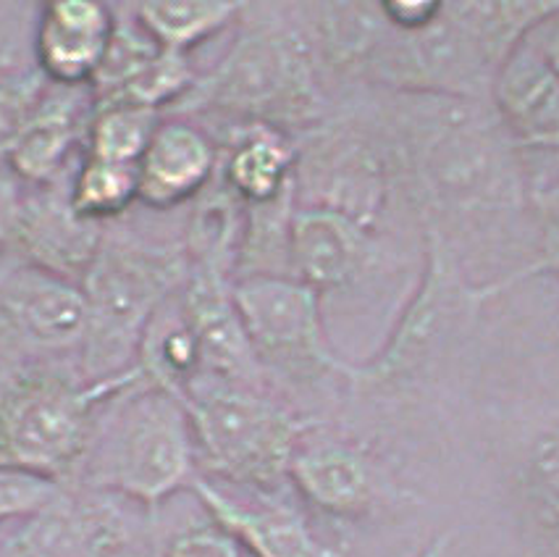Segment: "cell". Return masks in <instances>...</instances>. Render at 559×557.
<instances>
[{
	"mask_svg": "<svg viewBox=\"0 0 559 557\" xmlns=\"http://www.w3.org/2000/svg\"><path fill=\"white\" fill-rule=\"evenodd\" d=\"M63 491L67 487L61 478L40 474V471L0 465V523L14 521V518L27 521L43 513Z\"/></svg>",
	"mask_w": 559,
	"mask_h": 557,
	"instance_id": "obj_28",
	"label": "cell"
},
{
	"mask_svg": "<svg viewBox=\"0 0 559 557\" xmlns=\"http://www.w3.org/2000/svg\"><path fill=\"white\" fill-rule=\"evenodd\" d=\"M295 140V203L326 209L381 235L400 192L392 153L362 103L329 114Z\"/></svg>",
	"mask_w": 559,
	"mask_h": 557,
	"instance_id": "obj_9",
	"label": "cell"
},
{
	"mask_svg": "<svg viewBox=\"0 0 559 557\" xmlns=\"http://www.w3.org/2000/svg\"><path fill=\"white\" fill-rule=\"evenodd\" d=\"M218 177L242 205H260L295 190V140L271 127L234 129Z\"/></svg>",
	"mask_w": 559,
	"mask_h": 557,
	"instance_id": "obj_22",
	"label": "cell"
},
{
	"mask_svg": "<svg viewBox=\"0 0 559 557\" xmlns=\"http://www.w3.org/2000/svg\"><path fill=\"white\" fill-rule=\"evenodd\" d=\"M87 334V303L80 284L32 265L0 271V371L69 366Z\"/></svg>",
	"mask_w": 559,
	"mask_h": 557,
	"instance_id": "obj_11",
	"label": "cell"
},
{
	"mask_svg": "<svg viewBox=\"0 0 559 557\" xmlns=\"http://www.w3.org/2000/svg\"><path fill=\"white\" fill-rule=\"evenodd\" d=\"M515 491L531 526L559 547V420L525 447L515 471Z\"/></svg>",
	"mask_w": 559,
	"mask_h": 557,
	"instance_id": "obj_23",
	"label": "cell"
},
{
	"mask_svg": "<svg viewBox=\"0 0 559 557\" xmlns=\"http://www.w3.org/2000/svg\"><path fill=\"white\" fill-rule=\"evenodd\" d=\"M221 153L205 129L181 116L164 119L136 164L140 195L147 209L168 211L200 198L218 171Z\"/></svg>",
	"mask_w": 559,
	"mask_h": 557,
	"instance_id": "obj_20",
	"label": "cell"
},
{
	"mask_svg": "<svg viewBox=\"0 0 559 557\" xmlns=\"http://www.w3.org/2000/svg\"><path fill=\"white\" fill-rule=\"evenodd\" d=\"M255 11V9H252ZM218 67L198 76L174 116L216 114L239 127H271L297 138L329 111L323 74L295 9H260Z\"/></svg>",
	"mask_w": 559,
	"mask_h": 557,
	"instance_id": "obj_3",
	"label": "cell"
},
{
	"mask_svg": "<svg viewBox=\"0 0 559 557\" xmlns=\"http://www.w3.org/2000/svg\"><path fill=\"white\" fill-rule=\"evenodd\" d=\"M127 542V518L108 497L63 491L43 513L22 521L0 557H114Z\"/></svg>",
	"mask_w": 559,
	"mask_h": 557,
	"instance_id": "obj_15",
	"label": "cell"
},
{
	"mask_svg": "<svg viewBox=\"0 0 559 557\" xmlns=\"http://www.w3.org/2000/svg\"><path fill=\"white\" fill-rule=\"evenodd\" d=\"M362 106L386 140L415 222L460 258L473 237L493 235L531 203L523 151L489 100L368 90Z\"/></svg>",
	"mask_w": 559,
	"mask_h": 557,
	"instance_id": "obj_1",
	"label": "cell"
},
{
	"mask_svg": "<svg viewBox=\"0 0 559 557\" xmlns=\"http://www.w3.org/2000/svg\"><path fill=\"white\" fill-rule=\"evenodd\" d=\"M531 37L536 40L542 54L549 58V63L559 71V9L551 16H546L542 24L531 29Z\"/></svg>",
	"mask_w": 559,
	"mask_h": 557,
	"instance_id": "obj_33",
	"label": "cell"
},
{
	"mask_svg": "<svg viewBox=\"0 0 559 557\" xmlns=\"http://www.w3.org/2000/svg\"><path fill=\"white\" fill-rule=\"evenodd\" d=\"M239 3H205V0H158L136 3L132 14L142 29L164 50L190 54L194 45L213 37L242 14Z\"/></svg>",
	"mask_w": 559,
	"mask_h": 557,
	"instance_id": "obj_24",
	"label": "cell"
},
{
	"mask_svg": "<svg viewBox=\"0 0 559 557\" xmlns=\"http://www.w3.org/2000/svg\"><path fill=\"white\" fill-rule=\"evenodd\" d=\"M289 482L316 513L336 523L366 521L389 505L413 500V491L394 482L368 445L323 434V424L302 437L292 458Z\"/></svg>",
	"mask_w": 559,
	"mask_h": 557,
	"instance_id": "obj_12",
	"label": "cell"
},
{
	"mask_svg": "<svg viewBox=\"0 0 559 557\" xmlns=\"http://www.w3.org/2000/svg\"><path fill=\"white\" fill-rule=\"evenodd\" d=\"M441 0H386L379 3V9L389 27L415 32L428 27L441 14Z\"/></svg>",
	"mask_w": 559,
	"mask_h": 557,
	"instance_id": "obj_30",
	"label": "cell"
},
{
	"mask_svg": "<svg viewBox=\"0 0 559 557\" xmlns=\"http://www.w3.org/2000/svg\"><path fill=\"white\" fill-rule=\"evenodd\" d=\"M234 276L216 265L190 263L177 306L198 342L203 377L263 390L265 377L247 340L245 323L234 303Z\"/></svg>",
	"mask_w": 559,
	"mask_h": 557,
	"instance_id": "obj_14",
	"label": "cell"
},
{
	"mask_svg": "<svg viewBox=\"0 0 559 557\" xmlns=\"http://www.w3.org/2000/svg\"><path fill=\"white\" fill-rule=\"evenodd\" d=\"M160 121H164V114L153 108L129 106V103L95 106L87 138H84V155L136 166Z\"/></svg>",
	"mask_w": 559,
	"mask_h": 557,
	"instance_id": "obj_26",
	"label": "cell"
},
{
	"mask_svg": "<svg viewBox=\"0 0 559 557\" xmlns=\"http://www.w3.org/2000/svg\"><path fill=\"white\" fill-rule=\"evenodd\" d=\"M379 256V235L326 209H300L292 216V276L326 300L353 287Z\"/></svg>",
	"mask_w": 559,
	"mask_h": 557,
	"instance_id": "obj_16",
	"label": "cell"
},
{
	"mask_svg": "<svg viewBox=\"0 0 559 557\" xmlns=\"http://www.w3.org/2000/svg\"><path fill=\"white\" fill-rule=\"evenodd\" d=\"M140 181L136 166L84 155L69 177V203L87 222L103 224L119 218L136 203Z\"/></svg>",
	"mask_w": 559,
	"mask_h": 557,
	"instance_id": "obj_25",
	"label": "cell"
},
{
	"mask_svg": "<svg viewBox=\"0 0 559 557\" xmlns=\"http://www.w3.org/2000/svg\"><path fill=\"white\" fill-rule=\"evenodd\" d=\"M69 177L53 185L24 187L9 258L19 265H32L82 284L106 237V226L87 222L71 209Z\"/></svg>",
	"mask_w": 559,
	"mask_h": 557,
	"instance_id": "obj_13",
	"label": "cell"
},
{
	"mask_svg": "<svg viewBox=\"0 0 559 557\" xmlns=\"http://www.w3.org/2000/svg\"><path fill=\"white\" fill-rule=\"evenodd\" d=\"M140 379V366L97 381L71 366L0 371V465L40 471L61 482L80 474L103 407Z\"/></svg>",
	"mask_w": 559,
	"mask_h": 557,
	"instance_id": "obj_6",
	"label": "cell"
},
{
	"mask_svg": "<svg viewBox=\"0 0 559 557\" xmlns=\"http://www.w3.org/2000/svg\"><path fill=\"white\" fill-rule=\"evenodd\" d=\"M234 303L265 381L316 390L326 381L349 384L355 363L331 347L323 297L297 278L260 276L234 282Z\"/></svg>",
	"mask_w": 559,
	"mask_h": 557,
	"instance_id": "obj_10",
	"label": "cell"
},
{
	"mask_svg": "<svg viewBox=\"0 0 559 557\" xmlns=\"http://www.w3.org/2000/svg\"><path fill=\"white\" fill-rule=\"evenodd\" d=\"M507 287L504 276L473 282L463 258L433 232H424V274L392 336L368 363L355 366L353 398L418 392L450 374L476 336L480 310Z\"/></svg>",
	"mask_w": 559,
	"mask_h": 557,
	"instance_id": "obj_4",
	"label": "cell"
},
{
	"mask_svg": "<svg viewBox=\"0 0 559 557\" xmlns=\"http://www.w3.org/2000/svg\"><path fill=\"white\" fill-rule=\"evenodd\" d=\"M198 452L179 394L136 384L103 407L82 471L93 489L155 510L181 487H192Z\"/></svg>",
	"mask_w": 559,
	"mask_h": 557,
	"instance_id": "obj_7",
	"label": "cell"
},
{
	"mask_svg": "<svg viewBox=\"0 0 559 557\" xmlns=\"http://www.w3.org/2000/svg\"><path fill=\"white\" fill-rule=\"evenodd\" d=\"M489 103L520 151H559V71L531 32L499 67Z\"/></svg>",
	"mask_w": 559,
	"mask_h": 557,
	"instance_id": "obj_17",
	"label": "cell"
},
{
	"mask_svg": "<svg viewBox=\"0 0 559 557\" xmlns=\"http://www.w3.org/2000/svg\"><path fill=\"white\" fill-rule=\"evenodd\" d=\"M559 3H444L424 29L400 32L383 19L357 82L379 93H439L489 100L510 50Z\"/></svg>",
	"mask_w": 559,
	"mask_h": 557,
	"instance_id": "obj_2",
	"label": "cell"
},
{
	"mask_svg": "<svg viewBox=\"0 0 559 557\" xmlns=\"http://www.w3.org/2000/svg\"><path fill=\"white\" fill-rule=\"evenodd\" d=\"M90 84H48L9 158V171L24 187H43L67 177L69 155L84 147L95 114Z\"/></svg>",
	"mask_w": 559,
	"mask_h": 557,
	"instance_id": "obj_18",
	"label": "cell"
},
{
	"mask_svg": "<svg viewBox=\"0 0 559 557\" xmlns=\"http://www.w3.org/2000/svg\"><path fill=\"white\" fill-rule=\"evenodd\" d=\"M536 274H555L559 278V235L557 232H546L542 256H536V261L520 265L518 271H512L510 278H512V284H520L523 278H531Z\"/></svg>",
	"mask_w": 559,
	"mask_h": 557,
	"instance_id": "obj_32",
	"label": "cell"
},
{
	"mask_svg": "<svg viewBox=\"0 0 559 557\" xmlns=\"http://www.w3.org/2000/svg\"><path fill=\"white\" fill-rule=\"evenodd\" d=\"M160 557H242L239 544L226 531L213 526L187 529L166 544Z\"/></svg>",
	"mask_w": 559,
	"mask_h": 557,
	"instance_id": "obj_29",
	"label": "cell"
},
{
	"mask_svg": "<svg viewBox=\"0 0 559 557\" xmlns=\"http://www.w3.org/2000/svg\"><path fill=\"white\" fill-rule=\"evenodd\" d=\"M192 491L213 523L255 557H342L318 540L305 515L292 505L239 502L203 476L194 478Z\"/></svg>",
	"mask_w": 559,
	"mask_h": 557,
	"instance_id": "obj_21",
	"label": "cell"
},
{
	"mask_svg": "<svg viewBox=\"0 0 559 557\" xmlns=\"http://www.w3.org/2000/svg\"><path fill=\"white\" fill-rule=\"evenodd\" d=\"M48 84L35 63H11L0 71V171L9 168L11 151Z\"/></svg>",
	"mask_w": 559,
	"mask_h": 557,
	"instance_id": "obj_27",
	"label": "cell"
},
{
	"mask_svg": "<svg viewBox=\"0 0 559 557\" xmlns=\"http://www.w3.org/2000/svg\"><path fill=\"white\" fill-rule=\"evenodd\" d=\"M11 63H16V61H11L9 54H0V71H3L5 67H11Z\"/></svg>",
	"mask_w": 559,
	"mask_h": 557,
	"instance_id": "obj_34",
	"label": "cell"
},
{
	"mask_svg": "<svg viewBox=\"0 0 559 557\" xmlns=\"http://www.w3.org/2000/svg\"><path fill=\"white\" fill-rule=\"evenodd\" d=\"M24 185L9 168L0 171V256H9L11 237H14L19 211H22Z\"/></svg>",
	"mask_w": 559,
	"mask_h": 557,
	"instance_id": "obj_31",
	"label": "cell"
},
{
	"mask_svg": "<svg viewBox=\"0 0 559 557\" xmlns=\"http://www.w3.org/2000/svg\"><path fill=\"white\" fill-rule=\"evenodd\" d=\"M187 274L190 256L185 245L106 232L80 284L87 303L82 377L97 381L132 371L153 319L179 293Z\"/></svg>",
	"mask_w": 559,
	"mask_h": 557,
	"instance_id": "obj_5",
	"label": "cell"
},
{
	"mask_svg": "<svg viewBox=\"0 0 559 557\" xmlns=\"http://www.w3.org/2000/svg\"><path fill=\"white\" fill-rule=\"evenodd\" d=\"M114 27L116 11L93 0L43 5L32 40V63L53 84H93Z\"/></svg>",
	"mask_w": 559,
	"mask_h": 557,
	"instance_id": "obj_19",
	"label": "cell"
},
{
	"mask_svg": "<svg viewBox=\"0 0 559 557\" xmlns=\"http://www.w3.org/2000/svg\"><path fill=\"white\" fill-rule=\"evenodd\" d=\"M207 474L271 497L289 482L302 437L323 420L302 416L255 387L198 377L179 394Z\"/></svg>",
	"mask_w": 559,
	"mask_h": 557,
	"instance_id": "obj_8",
	"label": "cell"
}]
</instances>
